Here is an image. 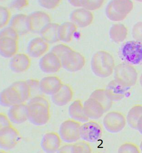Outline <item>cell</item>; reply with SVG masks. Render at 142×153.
Returning a JSON list of instances; mask_svg holds the SVG:
<instances>
[{
  "mask_svg": "<svg viewBox=\"0 0 142 153\" xmlns=\"http://www.w3.org/2000/svg\"><path fill=\"white\" fill-rule=\"evenodd\" d=\"M142 116V105L134 106L128 112L126 121L129 126L132 129H137V124L139 120Z\"/></svg>",
  "mask_w": 142,
  "mask_h": 153,
  "instance_id": "obj_28",
  "label": "cell"
},
{
  "mask_svg": "<svg viewBox=\"0 0 142 153\" xmlns=\"http://www.w3.org/2000/svg\"><path fill=\"white\" fill-rule=\"evenodd\" d=\"M68 111L71 118L75 121L83 123L88 121L89 119L84 113L83 105L80 100L74 101L70 105Z\"/></svg>",
  "mask_w": 142,
  "mask_h": 153,
  "instance_id": "obj_25",
  "label": "cell"
},
{
  "mask_svg": "<svg viewBox=\"0 0 142 153\" xmlns=\"http://www.w3.org/2000/svg\"><path fill=\"white\" fill-rule=\"evenodd\" d=\"M127 88L114 80L108 84L105 91L106 94L112 101L117 102L124 97Z\"/></svg>",
  "mask_w": 142,
  "mask_h": 153,
  "instance_id": "obj_23",
  "label": "cell"
},
{
  "mask_svg": "<svg viewBox=\"0 0 142 153\" xmlns=\"http://www.w3.org/2000/svg\"><path fill=\"white\" fill-rule=\"evenodd\" d=\"M19 34L14 29L10 27L4 28L1 30L0 34V38L9 37L18 40Z\"/></svg>",
  "mask_w": 142,
  "mask_h": 153,
  "instance_id": "obj_37",
  "label": "cell"
},
{
  "mask_svg": "<svg viewBox=\"0 0 142 153\" xmlns=\"http://www.w3.org/2000/svg\"><path fill=\"white\" fill-rule=\"evenodd\" d=\"M62 67L68 71H78L85 64V59L80 53L73 50L65 54L60 59Z\"/></svg>",
  "mask_w": 142,
  "mask_h": 153,
  "instance_id": "obj_10",
  "label": "cell"
},
{
  "mask_svg": "<svg viewBox=\"0 0 142 153\" xmlns=\"http://www.w3.org/2000/svg\"><path fill=\"white\" fill-rule=\"evenodd\" d=\"M11 125L10 121L5 115L3 113L0 114V129Z\"/></svg>",
  "mask_w": 142,
  "mask_h": 153,
  "instance_id": "obj_39",
  "label": "cell"
},
{
  "mask_svg": "<svg viewBox=\"0 0 142 153\" xmlns=\"http://www.w3.org/2000/svg\"><path fill=\"white\" fill-rule=\"evenodd\" d=\"M73 92L72 89L67 84H63L59 91L52 96V100L55 105L65 106L72 100Z\"/></svg>",
  "mask_w": 142,
  "mask_h": 153,
  "instance_id": "obj_22",
  "label": "cell"
},
{
  "mask_svg": "<svg viewBox=\"0 0 142 153\" xmlns=\"http://www.w3.org/2000/svg\"><path fill=\"white\" fill-rule=\"evenodd\" d=\"M61 140L59 135L56 133H46L43 135L41 140V148L45 153H55L58 152L61 147Z\"/></svg>",
  "mask_w": 142,
  "mask_h": 153,
  "instance_id": "obj_15",
  "label": "cell"
},
{
  "mask_svg": "<svg viewBox=\"0 0 142 153\" xmlns=\"http://www.w3.org/2000/svg\"><path fill=\"white\" fill-rule=\"evenodd\" d=\"M8 117L10 121L16 124H21L28 120L27 105L22 103L10 107Z\"/></svg>",
  "mask_w": 142,
  "mask_h": 153,
  "instance_id": "obj_19",
  "label": "cell"
},
{
  "mask_svg": "<svg viewBox=\"0 0 142 153\" xmlns=\"http://www.w3.org/2000/svg\"><path fill=\"white\" fill-rule=\"evenodd\" d=\"M69 3L73 6L81 7L88 10H93L99 9L103 4V1H76L70 0Z\"/></svg>",
  "mask_w": 142,
  "mask_h": 153,
  "instance_id": "obj_30",
  "label": "cell"
},
{
  "mask_svg": "<svg viewBox=\"0 0 142 153\" xmlns=\"http://www.w3.org/2000/svg\"><path fill=\"white\" fill-rule=\"evenodd\" d=\"M137 130L142 135V116L139 120L137 124Z\"/></svg>",
  "mask_w": 142,
  "mask_h": 153,
  "instance_id": "obj_41",
  "label": "cell"
},
{
  "mask_svg": "<svg viewBox=\"0 0 142 153\" xmlns=\"http://www.w3.org/2000/svg\"><path fill=\"white\" fill-rule=\"evenodd\" d=\"M29 4L27 0H18L13 1L10 4V7L12 9L21 10L27 6Z\"/></svg>",
  "mask_w": 142,
  "mask_h": 153,
  "instance_id": "obj_38",
  "label": "cell"
},
{
  "mask_svg": "<svg viewBox=\"0 0 142 153\" xmlns=\"http://www.w3.org/2000/svg\"><path fill=\"white\" fill-rule=\"evenodd\" d=\"M118 152L119 153H139L140 149L136 144L132 143H126L122 145L119 149Z\"/></svg>",
  "mask_w": 142,
  "mask_h": 153,
  "instance_id": "obj_35",
  "label": "cell"
},
{
  "mask_svg": "<svg viewBox=\"0 0 142 153\" xmlns=\"http://www.w3.org/2000/svg\"><path fill=\"white\" fill-rule=\"evenodd\" d=\"M103 130L98 123L94 121L84 123L80 128V138L88 143H94L101 138Z\"/></svg>",
  "mask_w": 142,
  "mask_h": 153,
  "instance_id": "obj_9",
  "label": "cell"
},
{
  "mask_svg": "<svg viewBox=\"0 0 142 153\" xmlns=\"http://www.w3.org/2000/svg\"><path fill=\"white\" fill-rule=\"evenodd\" d=\"M80 122L67 120L62 122L60 126L59 134L61 140L68 143H76L80 138Z\"/></svg>",
  "mask_w": 142,
  "mask_h": 153,
  "instance_id": "obj_5",
  "label": "cell"
},
{
  "mask_svg": "<svg viewBox=\"0 0 142 153\" xmlns=\"http://www.w3.org/2000/svg\"><path fill=\"white\" fill-rule=\"evenodd\" d=\"M10 10L4 7H0V27L3 28L10 22Z\"/></svg>",
  "mask_w": 142,
  "mask_h": 153,
  "instance_id": "obj_33",
  "label": "cell"
},
{
  "mask_svg": "<svg viewBox=\"0 0 142 153\" xmlns=\"http://www.w3.org/2000/svg\"><path fill=\"white\" fill-rule=\"evenodd\" d=\"M90 98L97 101L104 108L106 111L110 110L112 105V101L106 94L105 90L97 89L93 92Z\"/></svg>",
  "mask_w": 142,
  "mask_h": 153,
  "instance_id": "obj_29",
  "label": "cell"
},
{
  "mask_svg": "<svg viewBox=\"0 0 142 153\" xmlns=\"http://www.w3.org/2000/svg\"><path fill=\"white\" fill-rule=\"evenodd\" d=\"M126 122L124 115L119 112L111 111L104 117L103 123L107 131L111 133H117L124 129Z\"/></svg>",
  "mask_w": 142,
  "mask_h": 153,
  "instance_id": "obj_8",
  "label": "cell"
},
{
  "mask_svg": "<svg viewBox=\"0 0 142 153\" xmlns=\"http://www.w3.org/2000/svg\"><path fill=\"white\" fill-rule=\"evenodd\" d=\"M91 152V146L85 141L78 142L74 144H71V153H90Z\"/></svg>",
  "mask_w": 142,
  "mask_h": 153,
  "instance_id": "obj_32",
  "label": "cell"
},
{
  "mask_svg": "<svg viewBox=\"0 0 142 153\" xmlns=\"http://www.w3.org/2000/svg\"><path fill=\"white\" fill-rule=\"evenodd\" d=\"M91 67L93 72L98 77H109L113 72L114 67L113 57L106 51H98L92 57Z\"/></svg>",
  "mask_w": 142,
  "mask_h": 153,
  "instance_id": "obj_3",
  "label": "cell"
},
{
  "mask_svg": "<svg viewBox=\"0 0 142 153\" xmlns=\"http://www.w3.org/2000/svg\"><path fill=\"white\" fill-rule=\"evenodd\" d=\"M140 83L141 85L142 86V74L141 76L140 79Z\"/></svg>",
  "mask_w": 142,
  "mask_h": 153,
  "instance_id": "obj_42",
  "label": "cell"
},
{
  "mask_svg": "<svg viewBox=\"0 0 142 153\" xmlns=\"http://www.w3.org/2000/svg\"><path fill=\"white\" fill-rule=\"evenodd\" d=\"M72 49L69 46L63 44H59L56 45L51 49V51L58 56L60 59Z\"/></svg>",
  "mask_w": 142,
  "mask_h": 153,
  "instance_id": "obj_34",
  "label": "cell"
},
{
  "mask_svg": "<svg viewBox=\"0 0 142 153\" xmlns=\"http://www.w3.org/2000/svg\"><path fill=\"white\" fill-rule=\"evenodd\" d=\"M48 49V43L42 37H37L29 42L27 51L30 56L37 58L43 55Z\"/></svg>",
  "mask_w": 142,
  "mask_h": 153,
  "instance_id": "obj_18",
  "label": "cell"
},
{
  "mask_svg": "<svg viewBox=\"0 0 142 153\" xmlns=\"http://www.w3.org/2000/svg\"><path fill=\"white\" fill-rule=\"evenodd\" d=\"M94 16L90 11L82 9H76L71 13L70 19L77 27L84 28L91 24Z\"/></svg>",
  "mask_w": 142,
  "mask_h": 153,
  "instance_id": "obj_16",
  "label": "cell"
},
{
  "mask_svg": "<svg viewBox=\"0 0 142 153\" xmlns=\"http://www.w3.org/2000/svg\"><path fill=\"white\" fill-rule=\"evenodd\" d=\"M59 26L58 24L49 23L40 32L39 34L41 37L48 43H54L58 42Z\"/></svg>",
  "mask_w": 142,
  "mask_h": 153,
  "instance_id": "obj_27",
  "label": "cell"
},
{
  "mask_svg": "<svg viewBox=\"0 0 142 153\" xmlns=\"http://www.w3.org/2000/svg\"><path fill=\"white\" fill-rule=\"evenodd\" d=\"M18 41L9 37L0 38V54L5 58H12L17 53Z\"/></svg>",
  "mask_w": 142,
  "mask_h": 153,
  "instance_id": "obj_21",
  "label": "cell"
},
{
  "mask_svg": "<svg viewBox=\"0 0 142 153\" xmlns=\"http://www.w3.org/2000/svg\"><path fill=\"white\" fill-rule=\"evenodd\" d=\"M31 96L30 88L26 81H17L1 92L0 103L4 107H10L24 103Z\"/></svg>",
  "mask_w": 142,
  "mask_h": 153,
  "instance_id": "obj_1",
  "label": "cell"
},
{
  "mask_svg": "<svg viewBox=\"0 0 142 153\" xmlns=\"http://www.w3.org/2000/svg\"><path fill=\"white\" fill-rule=\"evenodd\" d=\"M140 149L141 152H142V141L141 142V144H140Z\"/></svg>",
  "mask_w": 142,
  "mask_h": 153,
  "instance_id": "obj_43",
  "label": "cell"
},
{
  "mask_svg": "<svg viewBox=\"0 0 142 153\" xmlns=\"http://www.w3.org/2000/svg\"><path fill=\"white\" fill-rule=\"evenodd\" d=\"M83 108L84 114L89 119H99L106 112L105 109L101 104L91 98L84 102Z\"/></svg>",
  "mask_w": 142,
  "mask_h": 153,
  "instance_id": "obj_17",
  "label": "cell"
},
{
  "mask_svg": "<svg viewBox=\"0 0 142 153\" xmlns=\"http://www.w3.org/2000/svg\"><path fill=\"white\" fill-rule=\"evenodd\" d=\"M30 31L39 34L41 30L51 22L50 16L47 13L40 11L32 13L28 16Z\"/></svg>",
  "mask_w": 142,
  "mask_h": 153,
  "instance_id": "obj_12",
  "label": "cell"
},
{
  "mask_svg": "<svg viewBox=\"0 0 142 153\" xmlns=\"http://www.w3.org/2000/svg\"><path fill=\"white\" fill-rule=\"evenodd\" d=\"M9 26L14 29L19 35L25 34L30 31L28 16L21 13L13 16L10 19Z\"/></svg>",
  "mask_w": 142,
  "mask_h": 153,
  "instance_id": "obj_24",
  "label": "cell"
},
{
  "mask_svg": "<svg viewBox=\"0 0 142 153\" xmlns=\"http://www.w3.org/2000/svg\"><path fill=\"white\" fill-rule=\"evenodd\" d=\"M61 1L59 0H52V1H47V0H40L38 2L41 7L48 9H53L58 6L61 3Z\"/></svg>",
  "mask_w": 142,
  "mask_h": 153,
  "instance_id": "obj_36",
  "label": "cell"
},
{
  "mask_svg": "<svg viewBox=\"0 0 142 153\" xmlns=\"http://www.w3.org/2000/svg\"><path fill=\"white\" fill-rule=\"evenodd\" d=\"M31 63V59L27 54L24 53H17L10 60L9 67L13 72L22 73L28 69Z\"/></svg>",
  "mask_w": 142,
  "mask_h": 153,
  "instance_id": "obj_20",
  "label": "cell"
},
{
  "mask_svg": "<svg viewBox=\"0 0 142 153\" xmlns=\"http://www.w3.org/2000/svg\"><path fill=\"white\" fill-rule=\"evenodd\" d=\"M121 53L127 62L133 65L142 62V43L138 41H130L122 46Z\"/></svg>",
  "mask_w": 142,
  "mask_h": 153,
  "instance_id": "obj_6",
  "label": "cell"
},
{
  "mask_svg": "<svg viewBox=\"0 0 142 153\" xmlns=\"http://www.w3.org/2000/svg\"><path fill=\"white\" fill-rule=\"evenodd\" d=\"M110 35L111 39L114 42H122L126 37V28L121 24L114 25L111 28Z\"/></svg>",
  "mask_w": 142,
  "mask_h": 153,
  "instance_id": "obj_31",
  "label": "cell"
},
{
  "mask_svg": "<svg viewBox=\"0 0 142 153\" xmlns=\"http://www.w3.org/2000/svg\"><path fill=\"white\" fill-rule=\"evenodd\" d=\"M26 81L29 85L31 91L32 89H39V81L35 79H30Z\"/></svg>",
  "mask_w": 142,
  "mask_h": 153,
  "instance_id": "obj_40",
  "label": "cell"
},
{
  "mask_svg": "<svg viewBox=\"0 0 142 153\" xmlns=\"http://www.w3.org/2000/svg\"><path fill=\"white\" fill-rule=\"evenodd\" d=\"M77 27L72 22H65L59 25L58 31L59 40L64 42H70L74 34L77 30Z\"/></svg>",
  "mask_w": 142,
  "mask_h": 153,
  "instance_id": "obj_26",
  "label": "cell"
},
{
  "mask_svg": "<svg viewBox=\"0 0 142 153\" xmlns=\"http://www.w3.org/2000/svg\"><path fill=\"white\" fill-rule=\"evenodd\" d=\"M114 78L122 85L128 88L135 85L137 80L138 75L132 67L127 64H122L116 67Z\"/></svg>",
  "mask_w": 142,
  "mask_h": 153,
  "instance_id": "obj_7",
  "label": "cell"
},
{
  "mask_svg": "<svg viewBox=\"0 0 142 153\" xmlns=\"http://www.w3.org/2000/svg\"><path fill=\"white\" fill-rule=\"evenodd\" d=\"M27 106L28 120L31 123L42 126L47 123L50 119V105L46 98L36 96L29 101Z\"/></svg>",
  "mask_w": 142,
  "mask_h": 153,
  "instance_id": "obj_2",
  "label": "cell"
},
{
  "mask_svg": "<svg viewBox=\"0 0 142 153\" xmlns=\"http://www.w3.org/2000/svg\"><path fill=\"white\" fill-rule=\"evenodd\" d=\"M39 65L42 71L48 74L58 72L62 67L61 59L51 51L40 59Z\"/></svg>",
  "mask_w": 142,
  "mask_h": 153,
  "instance_id": "obj_13",
  "label": "cell"
},
{
  "mask_svg": "<svg viewBox=\"0 0 142 153\" xmlns=\"http://www.w3.org/2000/svg\"><path fill=\"white\" fill-rule=\"evenodd\" d=\"M132 7V4L129 1H112L106 7V15L112 21H121L126 17Z\"/></svg>",
  "mask_w": 142,
  "mask_h": 153,
  "instance_id": "obj_4",
  "label": "cell"
},
{
  "mask_svg": "<svg viewBox=\"0 0 142 153\" xmlns=\"http://www.w3.org/2000/svg\"><path fill=\"white\" fill-rule=\"evenodd\" d=\"M18 131L12 126L0 129V147L5 150L12 149L19 139Z\"/></svg>",
  "mask_w": 142,
  "mask_h": 153,
  "instance_id": "obj_11",
  "label": "cell"
},
{
  "mask_svg": "<svg viewBox=\"0 0 142 153\" xmlns=\"http://www.w3.org/2000/svg\"><path fill=\"white\" fill-rule=\"evenodd\" d=\"M63 84L61 79L57 76H46L39 81V89L43 94L52 96L59 91Z\"/></svg>",
  "mask_w": 142,
  "mask_h": 153,
  "instance_id": "obj_14",
  "label": "cell"
}]
</instances>
